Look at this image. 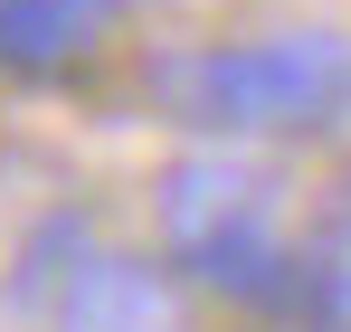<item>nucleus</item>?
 <instances>
[{
    "label": "nucleus",
    "mask_w": 351,
    "mask_h": 332,
    "mask_svg": "<svg viewBox=\"0 0 351 332\" xmlns=\"http://www.w3.org/2000/svg\"><path fill=\"white\" fill-rule=\"evenodd\" d=\"M152 247L199 304H228V313H256V323L304 313L313 219H304L276 152H247V143L171 152L162 180H152Z\"/></svg>",
    "instance_id": "f03ea898"
},
{
    "label": "nucleus",
    "mask_w": 351,
    "mask_h": 332,
    "mask_svg": "<svg viewBox=\"0 0 351 332\" xmlns=\"http://www.w3.org/2000/svg\"><path fill=\"white\" fill-rule=\"evenodd\" d=\"M294 332H351V171L313 209V257H304V313Z\"/></svg>",
    "instance_id": "39448f33"
},
{
    "label": "nucleus",
    "mask_w": 351,
    "mask_h": 332,
    "mask_svg": "<svg viewBox=\"0 0 351 332\" xmlns=\"http://www.w3.org/2000/svg\"><path fill=\"white\" fill-rule=\"evenodd\" d=\"M143 0H0V76L10 86H66Z\"/></svg>",
    "instance_id": "20e7f679"
},
{
    "label": "nucleus",
    "mask_w": 351,
    "mask_h": 332,
    "mask_svg": "<svg viewBox=\"0 0 351 332\" xmlns=\"http://www.w3.org/2000/svg\"><path fill=\"white\" fill-rule=\"evenodd\" d=\"M143 114L180 143H247V152H313L351 133V29L285 19L237 38H171L143 57Z\"/></svg>",
    "instance_id": "f257e3e1"
},
{
    "label": "nucleus",
    "mask_w": 351,
    "mask_h": 332,
    "mask_svg": "<svg viewBox=\"0 0 351 332\" xmlns=\"http://www.w3.org/2000/svg\"><path fill=\"white\" fill-rule=\"evenodd\" d=\"M29 332H199V294L162 266V247H105L76 228V247L38 276Z\"/></svg>",
    "instance_id": "7ed1b4c3"
}]
</instances>
